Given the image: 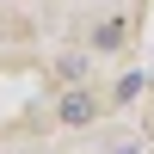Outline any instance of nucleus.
Listing matches in <instances>:
<instances>
[{
    "label": "nucleus",
    "instance_id": "nucleus-1",
    "mask_svg": "<svg viewBox=\"0 0 154 154\" xmlns=\"http://www.w3.org/2000/svg\"><path fill=\"white\" fill-rule=\"evenodd\" d=\"M62 123H93V93H80V86H74V93L62 99Z\"/></svg>",
    "mask_w": 154,
    "mask_h": 154
},
{
    "label": "nucleus",
    "instance_id": "nucleus-2",
    "mask_svg": "<svg viewBox=\"0 0 154 154\" xmlns=\"http://www.w3.org/2000/svg\"><path fill=\"white\" fill-rule=\"evenodd\" d=\"M123 43V25H99V49H117Z\"/></svg>",
    "mask_w": 154,
    "mask_h": 154
}]
</instances>
